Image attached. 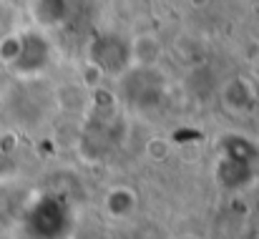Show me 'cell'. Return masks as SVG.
Here are the masks:
<instances>
[{"label": "cell", "mask_w": 259, "mask_h": 239, "mask_svg": "<svg viewBox=\"0 0 259 239\" xmlns=\"http://www.w3.org/2000/svg\"><path fill=\"white\" fill-rule=\"evenodd\" d=\"M131 58L139 66H151L161 58V43L154 33H141L131 43Z\"/></svg>", "instance_id": "6da1fadb"}]
</instances>
